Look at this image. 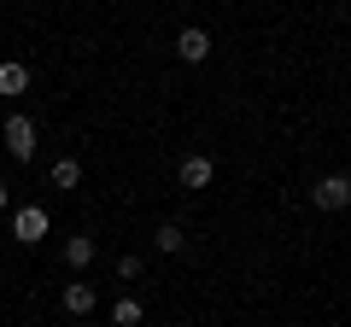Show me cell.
<instances>
[{"label": "cell", "instance_id": "cell-8", "mask_svg": "<svg viewBox=\"0 0 351 327\" xmlns=\"http://www.w3.org/2000/svg\"><path fill=\"white\" fill-rule=\"evenodd\" d=\"M24 88H29V64L6 59V64H0V94H24Z\"/></svg>", "mask_w": 351, "mask_h": 327}, {"label": "cell", "instance_id": "cell-3", "mask_svg": "<svg viewBox=\"0 0 351 327\" xmlns=\"http://www.w3.org/2000/svg\"><path fill=\"white\" fill-rule=\"evenodd\" d=\"M311 205H316V211H346V205H351V181L346 176H322L311 187Z\"/></svg>", "mask_w": 351, "mask_h": 327}, {"label": "cell", "instance_id": "cell-12", "mask_svg": "<svg viewBox=\"0 0 351 327\" xmlns=\"http://www.w3.org/2000/svg\"><path fill=\"white\" fill-rule=\"evenodd\" d=\"M141 269H147V263H141L135 252H123V257H117V280H141Z\"/></svg>", "mask_w": 351, "mask_h": 327}, {"label": "cell", "instance_id": "cell-4", "mask_svg": "<svg viewBox=\"0 0 351 327\" xmlns=\"http://www.w3.org/2000/svg\"><path fill=\"white\" fill-rule=\"evenodd\" d=\"M176 181H182V187H211V181H217V164L205 158V152H188V158L176 164Z\"/></svg>", "mask_w": 351, "mask_h": 327}, {"label": "cell", "instance_id": "cell-1", "mask_svg": "<svg viewBox=\"0 0 351 327\" xmlns=\"http://www.w3.org/2000/svg\"><path fill=\"white\" fill-rule=\"evenodd\" d=\"M0 135H6V152H12L18 164H36V117L12 112V117H6V129H0Z\"/></svg>", "mask_w": 351, "mask_h": 327}, {"label": "cell", "instance_id": "cell-11", "mask_svg": "<svg viewBox=\"0 0 351 327\" xmlns=\"http://www.w3.org/2000/svg\"><path fill=\"white\" fill-rule=\"evenodd\" d=\"M182 239H188L182 228H176V222H164L158 234H152V246H158V252H182Z\"/></svg>", "mask_w": 351, "mask_h": 327}, {"label": "cell", "instance_id": "cell-13", "mask_svg": "<svg viewBox=\"0 0 351 327\" xmlns=\"http://www.w3.org/2000/svg\"><path fill=\"white\" fill-rule=\"evenodd\" d=\"M0 216H6V181H0Z\"/></svg>", "mask_w": 351, "mask_h": 327}, {"label": "cell", "instance_id": "cell-14", "mask_svg": "<svg viewBox=\"0 0 351 327\" xmlns=\"http://www.w3.org/2000/svg\"><path fill=\"white\" fill-rule=\"evenodd\" d=\"M339 176H346V181H351V164H346V170H339Z\"/></svg>", "mask_w": 351, "mask_h": 327}, {"label": "cell", "instance_id": "cell-5", "mask_svg": "<svg viewBox=\"0 0 351 327\" xmlns=\"http://www.w3.org/2000/svg\"><path fill=\"white\" fill-rule=\"evenodd\" d=\"M176 59L182 64H205L211 59V36H205V29H182V36H176Z\"/></svg>", "mask_w": 351, "mask_h": 327}, {"label": "cell", "instance_id": "cell-9", "mask_svg": "<svg viewBox=\"0 0 351 327\" xmlns=\"http://www.w3.org/2000/svg\"><path fill=\"white\" fill-rule=\"evenodd\" d=\"M141 315H147V310H141V298H129V292L112 304V322H117V327H141Z\"/></svg>", "mask_w": 351, "mask_h": 327}, {"label": "cell", "instance_id": "cell-6", "mask_svg": "<svg viewBox=\"0 0 351 327\" xmlns=\"http://www.w3.org/2000/svg\"><path fill=\"white\" fill-rule=\"evenodd\" d=\"M94 257H100V246H94V234H71V239H64V263H71V269H88Z\"/></svg>", "mask_w": 351, "mask_h": 327}, {"label": "cell", "instance_id": "cell-2", "mask_svg": "<svg viewBox=\"0 0 351 327\" xmlns=\"http://www.w3.org/2000/svg\"><path fill=\"white\" fill-rule=\"evenodd\" d=\"M12 239L18 246H41L47 239V211L41 205H18L12 211Z\"/></svg>", "mask_w": 351, "mask_h": 327}, {"label": "cell", "instance_id": "cell-7", "mask_svg": "<svg viewBox=\"0 0 351 327\" xmlns=\"http://www.w3.org/2000/svg\"><path fill=\"white\" fill-rule=\"evenodd\" d=\"M64 310H71V315H94V310H100L94 287H88V280H71V287H64Z\"/></svg>", "mask_w": 351, "mask_h": 327}, {"label": "cell", "instance_id": "cell-10", "mask_svg": "<svg viewBox=\"0 0 351 327\" xmlns=\"http://www.w3.org/2000/svg\"><path fill=\"white\" fill-rule=\"evenodd\" d=\"M53 187H64V193L82 187V164H76V158H59V164H53Z\"/></svg>", "mask_w": 351, "mask_h": 327}]
</instances>
